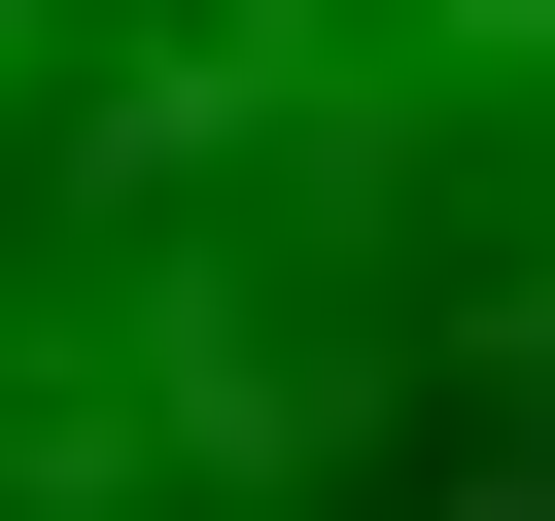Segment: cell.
Listing matches in <instances>:
<instances>
[{"label": "cell", "mask_w": 555, "mask_h": 521, "mask_svg": "<svg viewBox=\"0 0 555 521\" xmlns=\"http://www.w3.org/2000/svg\"><path fill=\"white\" fill-rule=\"evenodd\" d=\"M0 521H555V0H0Z\"/></svg>", "instance_id": "obj_1"}]
</instances>
